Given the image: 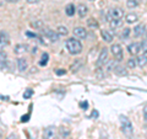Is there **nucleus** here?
<instances>
[{"mask_svg":"<svg viewBox=\"0 0 147 139\" xmlns=\"http://www.w3.org/2000/svg\"><path fill=\"white\" fill-rule=\"evenodd\" d=\"M119 122H120V127H121V132L124 133L127 139H131L132 134H134V126H132L131 121L126 116H120L119 117Z\"/></svg>","mask_w":147,"mask_h":139,"instance_id":"nucleus-1","label":"nucleus"},{"mask_svg":"<svg viewBox=\"0 0 147 139\" xmlns=\"http://www.w3.org/2000/svg\"><path fill=\"white\" fill-rule=\"evenodd\" d=\"M66 49L69 50V53L72 54V55H77L82 52V43L80 42L79 40L76 38H69L66 40Z\"/></svg>","mask_w":147,"mask_h":139,"instance_id":"nucleus-2","label":"nucleus"},{"mask_svg":"<svg viewBox=\"0 0 147 139\" xmlns=\"http://www.w3.org/2000/svg\"><path fill=\"white\" fill-rule=\"evenodd\" d=\"M110 52H112L113 57L115 58V61L120 62L124 59V52H123V47L119 43H114L112 44V47H110Z\"/></svg>","mask_w":147,"mask_h":139,"instance_id":"nucleus-3","label":"nucleus"},{"mask_svg":"<svg viewBox=\"0 0 147 139\" xmlns=\"http://www.w3.org/2000/svg\"><path fill=\"white\" fill-rule=\"evenodd\" d=\"M124 16V10L120 7H112L108 10V14H107V18L108 21L110 20H117V18H123Z\"/></svg>","mask_w":147,"mask_h":139,"instance_id":"nucleus-4","label":"nucleus"},{"mask_svg":"<svg viewBox=\"0 0 147 139\" xmlns=\"http://www.w3.org/2000/svg\"><path fill=\"white\" fill-rule=\"evenodd\" d=\"M107 63H108V49L103 48L102 50H100V53L98 55V59H97V69L103 68Z\"/></svg>","mask_w":147,"mask_h":139,"instance_id":"nucleus-5","label":"nucleus"},{"mask_svg":"<svg viewBox=\"0 0 147 139\" xmlns=\"http://www.w3.org/2000/svg\"><path fill=\"white\" fill-rule=\"evenodd\" d=\"M44 37L47 40H49L50 42H57V41L59 40V35L57 33V31L54 30H50V29H43L42 30Z\"/></svg>","mask_w":147,"mask_h":139,"instance_id":"nucleus-6","label":"nucleus"},{"mask_svg":"<svg viewBox=\"0 0 147 139\" xmlns=\"http://www.w3.org/2000/svg\"><path fill=\"white\" fill-rule=\"evenodd\" d=\"M43 139H57V132H55V127L50 126L47 127L43 132Z\"/></svg>","mask_w":147,"mask_h":139,"instance_id":"nucleus-7","label":"nucleus"},{"mask_svg":"<svg viewBox=\"0 0 147 139\" xmlns=\"http://www.w3.org/2000/svg\"><path fill=\"white\" fill-rule=\"evenodd\" d=\"M9 43V35L5 31H0V53L4 52V48Z\"/></svg>","mask_w":147,"mask_h":139,"instance_id":"nucleus-8","label":"nucleus"},{"mask_svg":"<svg viewBox=\"0 0 147 139\" xmlns=\"http://www.w3.org/2000/svg\"><path fill=\"white\" fill-rule=\"evenodd\" d=\"M127 52L130 53L132 57H134V55H137V54L141 52V46H140V43H137V42L130 43V44L127 46Z\"/></svg>","mask_w":147,"mask_h":139,"instance_id":"nucleus-9","label":"nucleus"},{"mask_svg":"<svg viewBox=\"0 0 147 139\" xmlns=\"http://www.w3.org/2000/svg\"><path fill=\"white\" fill-rule=\"evenodd\" d=\"M74 36L80 40H85L87 37V31H86V29H84V27H81V26L75 27V29H74Z\"/></svg>","mask_w":147,"mask_h":139,"instance_id":"nucleus-10","label":"nucleus"},{"mask_svg":"<svg viewBox=\"0 0 147 139\" xmlns=\"http://www.w3.org/2000/svg\"><path fill=\"white\" fill-rule=\"evenodd\" d=\"M76 11L81 18H84L87 16V14H88V7H87V5H85V4H79V6L76 7Z\"/></svg>","mask_w":147,"mask_h":139,"instance_id":"nucleus-11","label":"nucleus"},{"mask_svg":"<svg viewBox=\"0 0 147 139\" xmlns=\"http://www.w3.org/2000/svg\"><path fill=\"white\" fill-rule=\"evenodd\" d=\"M132 32H134L135 37H142V35L146 33V27H145L144 24H140V25H137L134 30H132Z\"/></svg>","mask_w":147,"mask_h":139,"instance_id":"nucleus-12","label":"nucleus"},{"mask_svg":"<svg viewBox=\"0 0 147 139\" xmlns=\"http://www.w3.org/2000/svg\"><path fill=\"white\" fill-rule=\"evenodd\" d=\"M136 65H139L140 68H144L147 65V54H140L136 58Z\"/></svg>","mask_w":147,"mask_h":139,"instance_id":"nucleus-13","label":"nucleus"},{"mask_svg":"<svg viewBox=\"0 0 147 139\" xmlns=\"http://www.w3.org/2000/svg\"><path fill=\"white\" fill-rule=\"evenodd\" d=\"M17 68L20 72H26L27 68H28V63H27V61L24 58H18L17 59Z\"/></svg>","mask_w":147,"mask_h":139,"instance_id":"nucleus-14","label":"nucleus"},{"mask_svg":"<svg viewBox=\"0 0 147 139\" xmlns=\"http://www.w3.org/2000/svg\"><path fill=\"white\" fill-rule=\"evenodd\" d=\"M100 36H102V38L107 43H110L113 41V35L110 33L109 31H107V30H102V31H100Z\"/></svg>","mask_w":147,"mask_h":139,"instance_id":"nucleus-15","label":"nucleus"},{"mask_svg":"<svg viewBox=\"0 0 147 139\" xmlns=\"http://www.w3.org/2000/svg\"><path fill=\"white\" fill-rule=\"evenodd\" d=\"M125 20L127 24H135V22H137V20H139V16H137L135 12H130L125 16Z\"/></svg>","mask_w":147,"mask_h":139,"instance_id":"nucleus-16","label":"nucleus"},{"mask_svg":"<svg viewBox=\"0 0 147 139\" xmlns=\"http://www.w3.org/2000/svg\"><path fill=\"white\" fill-rule=\"evenodd\" d=\"M75 12H76V7L74 4H67L66 7H65V14L67 16H74L75 15Z\"/></svg>","mask_w":147,"mask_h":139,"instance_id":"nucleus-17","label":"nucleus"},{"mask_svg":"<svg viewBox=\"0 0 147 139\" xmlns=\"http://www.w3.org/2000/svg\"><path fill=\"white\" fill-rule=\"evenodd\" d=\"M109 25H110V27H112L113 30H115V29H118V27H120V26L123 25V20H121V18H117V20H110V21H109Z\"/></svg>","mask_w":147,"mask_h":139,"instance_id":"nucleus-18","label":"nucleus"},{"mask_svg":"<svg viewBox=\"0 0 147 139\" xmlns=\"http://www.w3.org/2000/svg\"><path fill=\"white\" fill-rule=\"evenodd\" d=\"M57 33H58L59 36H67L69 30L66 29L65 26H59L58 29H57Z\"/></svg>","mask_w":147,"mask_h":139,"instance_id":"nucleus-19","label":"nucleus"},{"mask_svg":"<svg viewBox=\"0 0 147 139\" xmlns=\"http://www.w3.org/2000/svg\"><path fill=\"white\" fill-rule=\"evenodd\" d=\"M27 48V46H25V44H17L16 47H15V53L16 54H22V53H25L26 52V49Z\"/></svg>","mask_w":147,"mask_h":139,"instance_id":"nucleus-20","label":"nucleus"},{"mask_svg":"<svg viewBox=\"0 0 147 139\" xmlns=\"http://www.w3.org/2000/svg\"><path fill=\"white\" fill-rule=\"evenodd\" d=\"M125 68H123V67H120V65H115V68L113 69L114 72H115V74H118V75H126V70H124Z\"/></svg>","mask_w":147,"mask_h":139,"instance_id":"nucleus-21","label":"nucleus"},{"mask_svg":"<svg viewBox=\"0 0 147 139\" xmlns=\"http://www.w3.org/2000/svg\"><path fill=\"white\" fill-rule=\"evenodd\" d=\"M137 5H139V1H137V0H126V6L129 9H135Z\"/></svg>","mask_w":147,"mask_h":139,"instance_id":"nucleus-22","label":"nucleus"},{"mask_svg":"<svg viewBox=\"0 0 147 139\" xmlns=\"http://www.w3.org/2000/svg\"><path fill=\"white\" fill-rule=\"evenodd\" d=\"M87 24H88L90 27L98 29V22H97V20H94V18H88V20H87Z\"/></svg>","mask_w":147,"mask_h":139,"instance_id":"nucleus-23","label":"nucleus"},{"mask_svg":"<svg viewBox=\"0 0 147 139\" xmlns=\"http://www.w3.org/2000/svg\"><path fill=\"white\" fill-rule=\"evenodd\" d=\"M48 59H49V55H48V53H43L42 54V61H40L39 62V64H40V65H47V64H48Z\"/></svg>","mask_w":147,"mask_h":139,"instance_id":"nucleus-24","label":"nucleus"},{"mask_svg":"<svg viewBox=\"0 0 147 139\" xmlns=\"http://www.w3.org/2000/svg\"><path fill=\"white\" fill-rule=\"evenodd\" d=\"M59 132H60V136H64V138H67L69 134H70V131H69L66 127H60Z\"/></svg>","mask_w":147,"mask_h":139,"instance_id":"nucleus-25","label":"nucleus"},{"mask_svg":"<svg viewBox=\"0 0 147 139\" xmlns=\"http://www.w3.org/2000/svg\"><path fill=\"white\" fill-rule=\"evenodd\" d=\"M127 67L130 68V69H134L136 67V58L131 57L130 59H129V61H127Z\"/></svg>","mask_w":147,"mask_h":139,"instance_id":"nucleus-26","label":"nucleus"},{"mask_svg":"<svg viewBox=\"0 0 147 139\" xmlns=\"http://www.w3.org/2000/svg\"><path fill=\"white\" fill-rule=\"evenodd\" d=\"M141 46V50H142V53L144 54H147V38H145L142 42L140 43Z\"/></svg>","mask_w":147,"mask_h":139,"instance_id":"nucleus-27","label":"nucleus"},{"mask_svg":"<svg viewBox=\"0 0 147 139\" xmlns=\"http://www.w3.org/2000/svg\"><path fill=\"white\" fill-rule=\"evenodd\" d=\"M32 27H34V29H42L43 27V22L42 21H34V22H32Z\"/></svg>","mask_w":147,"mask_h":139,"instance_id":"nucleus-28","label":"nucleus"},{"mask_svg":"<svg viewBox=\"0 0 147 139\" xmlns=\"http://www.w3.org/2000/svg\"><path fill=\"white\" fill-rule=\"evenodd\" d=\"M129 35H130V29H124L123 33H121V40H126Z\"/></svg>","mask_w":147,"mask_h":139,"instance_id":"nucleus-29","label":"nucleus"},{"mask_svg":"<svg viewBox=\"0 0 147 139\" xmlns=\"http://www.w3.org/2000/svg\"><path fill=\"white\" fill-rule=\"evenodd\" d=\"M32 94H33V91H32L31 89H27V91L24 94V97H25V99H30V97L32 96Z\"/></svg>","mask_w":147,"mask_h":139,"instance_id":"nucleus-30","label":"nucleus"},{"mask_svg":"<svg viewBox=\"0 0 147 139\" xmlns=\"http://www.w3.org/2000/svg\"><path fill=\"white\" fill-rule=\"evenodd\" d=\"M55 74H57V75H64V74H65V70H63V69H57V70H55Z\"/></svg>","mask_w":147,"mask_h":139,"instance_id":"nucleus-31","label":"nucleus"},{"mask_svg":"<svg viewBox=\"0 0 147 139\" xmlns=\"http://www.w3.org/2000/svg\"><path fill=\"white\" fill-rule=\"evenodd\" d=\"M100 139H109V137L107 136V133L105 132H102L100 133Z\"/></svg>","mask_w":147,"mask_h":139,"instance_id":"nucleus-32","label":"nucleus"},{"mask_svg":"<svg viewBox=\"0 0 147 139\" xmlns=\"http://www.w3.org/2000/svg\"><path fill=\"white\" fill-rule=\"evenodd\" d=\"M144 117H145V122L147 123V106L144 108Z\"/></svg>","mask_w":147,"mask_h":139,"instance_id":"nucleus-33","label":"nucleus"},{"mask_svg":"<svg viewBox=\"0 0 147 139\" xmlns=\"http://www.w3.org/2000/svg\"><path fill=\"white\" fill-rule=\"evenodd\" d=\"M26 1L28 3V4H38L40 0H26Z\"/></svg>","mask_w":147,"mask_h":139,"instance_id":"nucleus-34","label":"nucleus"},{"mask_svg":"<svg viewBox=\"0 0 147 139\" xmlns=\"http://www.w3.org/2000/svg\"><path fill=\"white\" fill-rule=\"evenodd\" d=\"M87 106H88V104H87L86 101H85V102H82V104H81V107L84 108V110H86V108H87Z\"/></svg>","mask_w":147,"mask_h":139,"instance_id":"nucleus-35","label":"nucleus"},{"mask_svg":"<svg viewBox=\"0 0 147 139\" xmlns=\"http://www.w3.org/2000/svg\"><path fill=\"white\" fill-rule=\"evenodd\" d=\"M6 139H17V137H16V134H10Z\"/></svg>","mask_w":147,"mask_h":139,"instance_id":"nucleus-36","label":"nucleus"},{"mask_svg":"<svg viewBox=\"0 0 147 139\" xmlns=\"http://www.w3.org/2000/svg\"><path fill=\"white\" fill-rule=\"evenodd\" d=\"M92 117H98V112H97V111H93V112H92Z\"/></svg>","mask_w":147,"mask_h":139,"instance_id":"nucleus-37","label":"nucleus"},{"mask_svg":"<svg viewBox=\"0 0 147 139\" xmlns=\"http://www.w3.org/2000/svg\"><path fill=\"white\" fill-rule=\"evenodd\" d=\"M6 1H10V3H17L18 0H6Z\"/></svg>","mask_w":147,"mask_h":139,"instance_id":"nucleus-38","label":"nucleus"},{"mask_svg":"<svg viewBox=\"0 0 147 139\" xmlns=\"http://www.w3.org/2000/svg\"><path fill=\"white\" fill-rule=\"evenodd\" d=\"M146 138H147V134H146Z\"/></svg>","mask_w":147,"mask_h":139,"instance_id":"nucleus-39","label":"nucleus"}]
</instances>
